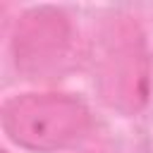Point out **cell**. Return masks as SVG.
<instances>
[{
  "label": "cell",
  "instance_id": "obj_3",
  "mask_svg": "<svg viewBox=\"0 0 153 153\" xmlns=\"http://www.w3.org/2000/svg\"><path fill=\"white\" fill-rule=\"evenodd\" d=\"M69 22L55 7H33L22 14L14 29V62L26 74L53 69L69 48Z\"/></svg>",
  "mask_w": 153,
  "mask_h": 153
},
{
  "label": "cell",
  "instance_id": "obj_1",
  "mask_svg": "<svg viewBox=\"0 0 153 153\" xmlns=\"http://www.w3.org/2000/svg\"><path fill=\"white\" fill-rule=\"evenodd\" d=\"M2 129L26 151L53 153L86 139L91 112L67 93H22L5 103Z\"/></svg>",
  "mask_w": 153,
  "mask_h": 153
},
{
  "label": "cell",
  "instance_id": "obj_2",
  "mask_svg": "<svg viewBox=\"0 0 153 153\" xmlns=\"http://www.w3.org/2000/svg\"><path fill=\"white\" fill-rule=\"evenodd\" d=\"M100 88L120 110L134 112L146 103L148 60L139 26L129 19L112 22L100 45Z\"/></svg>",
  "mask_w": 153,
  "mask_h": 153
}]
</instances>
